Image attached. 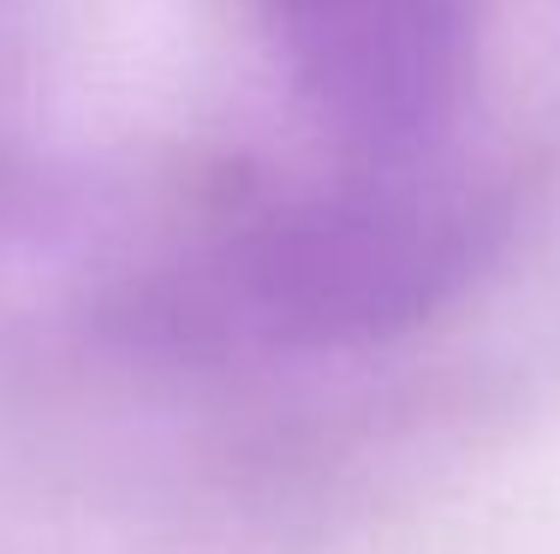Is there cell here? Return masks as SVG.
Segmentation results:
<instances>
[{
  "instance_id": "cell-1",
  "label": "cell",
  "mask_w": 560,
  "mask_h": 554,
  "mask_svg": "<svg viewBox=\"0 0 560 554\" xmlns=\"http://www.w3.org/2000/svg\"><path fill=\"white\" fill-rule=\"evenodd\" d=\"M513 233V203L471 167L358 162L262 209L209 269L215 316L287 352L376 346L447 310Z\"/></svg>"
},
{
  "instance_id": "cell-2",
  "label": "cell",
  "mask_w": 560,
  "mask_h": 554,
  "mask_svg": "<svg viewBox=\"0 0 560 554\" xmlns=\"http://www.w3.org/2000/svg\"><path fill=\"white\" fill-rule=\"evenodd\" d=\"M292 84L352 162L442 150L477 72V0H269Z\"/></svg>"
}]
</instances>
